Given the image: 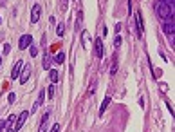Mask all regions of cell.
<instances>
[{
    "label": "cell",
    "instance_id": "cell-1",
    "mask_svg": "<svg viewBox=\"0 0 175 132\" xmlns=\"http://www.w3.org/2000/svg\"><path fill=\"white\" fill-rule=\"evenodd\" d=\"M155 13H157L161 18H164V20H166V18H170V16H173V9L168 8L166 4H159V6L155 8Z\"/></svg>",
    "mask_w": 175,
    "mask_h": 132
},
{
    "label": "cell",
    "instance_id": "cell-2",
    "mask_svg": "<svg viewBox=\"0 0 175 132\" xmlns=\"http://www.w3.org/2000/svg\"><path fill=\"white\" fill-rule=\"evenodd\" d=\"M31 42H33V36H31V35H24V36L20 38V42H18V47H20L22 51H25L27 47H31Z\"/></svg>",
    "mask_w": 175,
    "mask_h": 132
},
{
    "label": "cell",
    "instance_id": "cell-3",
    "mask_svg": "<svg viewBox=\"0 0 175 132\" xmlns=\"http://www.w3.org/2000/svg\"><path fill=\"white\" fill-rule=\"evenodd\" d=\"M164 31H166V35H170V36H173V33H175L173 16H170V18H166V22H164Z\"/></svg>",
    "mask_w": 175,
    "mask_h": 132
},
{
    "label": "cell",
    "instance_id": "cell-4",
    "mask_svg": "<svg viewBox=\"0 0 175 132\" xmlns=\"http://www.w3.org/2000/svg\"><path fill=\"white\" fill-rule=\"evenodd\" d=\"M25 119H27V110H24L22 114L18 116V119H16V125H15V130H20L24 125H25Z\"/></svg>",
    "mask_w": 175,
    "mask_h": 132
},
{
    "label": "cell",
    "instance_id": "cell-5",
    "mask_svg": "<svg viewBox=\"0 0 175 132\" xmlns=\"http://www.w3.org/2000/svg\"><path fill=\"white\" fill-rule=\"evenodd\" d=\"M22 67H24V62H22V60H18V62L15 63V67H13V71H11V78H13V80L18 78V74H20V71H22Z\"/></svg>",
    "mask_w": 175,
    "mask_h": 132
},
{
    "label": "cell",
    "instance_id": "cell-6",
    "mask_svg": "<svg viewBox=\"0 0 175 132\" xmlns=\"http://www.w3.org/2000/svg\"><path fill=\"white\" fill-rule=\"evenodd\" d=\"M40 11H42V8H40L38 4H34V6H33V11H31V22H33V24L38 22V18H40Z\"/></svg>",
    "mask_w": 175,
    "mask_h": 132
},
{
    "label": "cell",
    "instance_id": "cell-7",
    "mask_svg": "<svg viewBox=\"0 0 175 132\" xmlns=\"http://www.w3.org/2000/svg\"><path fill=\"white\" fill-rule=\"evenodd\" d=\"M94 51H96V56H98V58H103V42H101V38H96Z\"/></svg>",
    "mask_w": 175,
    "mask_h": 132
},
{
    "label": "cell",
    "instance_id": "cell-8",
    "mask_svg": "<svg viewBox=\"0 0 175 132\" xmlns=\"http://www.w3.org/2000/svg\"><path fill=\"white\" fill-rule=\"evenodd\" d=\"M135 24H137V35L139 36H143V16H141V13H135Z\"/></svg>",
    "mask_w": 175,
    "mask_h": 132
},
{
    "label": "cell",
    "instance_id": "cell-9",
    "mask_svg": "<svg viewBox=\"0 0 175 132\" xmlns=\"http://www.w3.org/2000/svg\"><path fill=\"white\" fill-rule=\"evenodd\" d=\"M24 71H22V76H20V83H25V81L29 80V76H31V69H29V65H25V67H22Z\"/></svg>",
    "mask_w": 175,
    "mask_h": 132
},
{
    "label": "cell",
    "instance_id": "cell-10",
    "mask_svg": "<svg viewBox=\"0 0 175 132\" xmlns=\"http://www.w3.org/2000/svg\"><path fill=\"white\" fill-rule=\"evenodd\" d=\"M44 100H45V92H44V89H42V92H40V96H38L36 103L33 105V110H31V112H34V110H38V109H40V105L44 103Z\"/></svg>",
    "mask_w": 175,
    "mask_h": 132
},
{
    "label": "cell",
    "instance_id": "cell-11",
    "mask_svg": "<svg viewBox=\"0 0 175 132\" xmlns=\"http://www.w3.org/2000/svg\"><path fill=\"white\" fill-rule=\"evenodd\" d=\"M110 100H112L110 96H105V100H103V103H101V105H99V114H103V112L107 110V107H109V105H110Z\"/></svg>",
    "mask_w": 175,
    "mask_h": 132
},
{
    "label": "cell",
    "instance_id": "cell-12",
    "mask_svg": "<svg viewBox=\"0 0 175 132\" xmlns=\"http://www.w3.org/2000/svg\"><path fill=\"white\" fill-rule=\"evenodd\" d=\"M47 119H49V112H45L44 118H42V121H40V132H45V129H47Z\"/></svg>",
    "mask_w": 175,
    "mask_h": 132
},
{
    "label": "cell",
    "instance_id": "cell-13",
    "mask_svg": "<svg viewBox=\"0 0 175 132\" xmlns=\"http://www.w3.org/2000/svg\"><path fill=\"white\" fill-rule=\"evenodd\" d=\"M44 69H51V54L49 52H45L44 56Z\"/></svg>",
    "mask_w": 175,
    "mask_h": 132
},
{
    "label": "cell",
    "instance_id": "cell-14",
    "mask_svg": "<svg viewBox=\"0 0 175 132\" xmlns=\"http://www.w3.org/2000/svg\"><path fill=\"white\" fill-rule=\"evenodd\" d=\"M49 78H51L52 83H56V81H58V73H56V71H51V73H49Z\"/></svg>",
    "mask_w": 175,
    "mask_h": 132
},
{
    "label": "cell",
    "instance_id": "cell-15",
    "mask_svg": "<svg viewBox=\"0 0 175 132\" xmlns=\"http://www.w3.org/2000/svg\"><path fill=\"white\" fill-rule=\"evenodd\" d=\"M54 91H56V83H51V87L47 89V94H49V98H52V96H54Z\"/></svg>",
    "mask_w": 175,
    "mask_h": 132
},
{
    "label": "cell",
    "instance_id": "cell-16",
    "mask_svg": "<svg viewBox=\"0 0 175 132\" xmlns=\"http://www.w3.org/2000/svg\"><path fill=\"white\" fill-rule=\"evenodd\" d=\"M56 62H58V63H63V62H65V54H63V52H58V54H56Z\"/></svg>",
    "mask_w": 175,
    "mask_h": 132
},
{
    "label": "cell",
    "instance_id": "cell-17",
    "mask_svg": "<svg viewBox=\"0 0 175 132\" xmlns=\"http://www.w3.org/2000/svg\"><path fill=\"white\" fill-rule=\"evenodd\" d=\"M116 71H117V60H114V62H112V67H110V74L114 76V74H116Z\"/></svg>",
    "mask_w": 175,
    "mask_h": 132
},
{
    "label": "cell",
    "instance_id": "cell-18",
    "mask_svg": "<svg viewBox=\"0 0 175 132\" xmlns=\"http://www.w3.org/2000/svg\"><path fill=\"white\" fill-rule=\"evenodd\" d=\"M58 36H63V31H65V27H63V24H58Z\"/></svg>",
    "mask_w": 175,
    "mask_h": 132
},
{
    "label": "cell",
    "instance_id": "cell-19",
    "mask_svg": "<svg viewBox=\"0 0 175 132\" xmlns=\"http://www.w3.org/2000/svg\"><path fill=\"white\" fill-rule=\"evenodd\" d=\"M29 54H31V56H33V58H34V56H36V54H38V49H36V47H33V45H31V49H29Z\"/></svg>",
    "mask_w": 175,
    "mask_h": 132
},
{
    "label": "cell",
    "instance_id": "cell-20",
    "mask_svg": "<svg viewBox=\"0 0 175 132\" xmlns=\"http://www.w3.org/2000/svg\"><path fill=\"white\" fill-rule=\"evenodd\" d=\"M94 89H96V81H92V83H90V87H88V92H87V94L90 96L92 92H94Z\"/></svg>",
    "mask_w": 175,
    "mask_h": 132
},
{
    "label": "cell",
    "instance_id": "cell-21",
    "mask_svg": "<svg viewBox=\"0 0 175 132\" xmlns=\"http://www.w3.org/2000/svg\"><path fill=\"white\" fill-rule=\"evenodd\" d=\"M60 4H61V11H67V0H60Z\"/></svg>",
    "mask_w": 175,
    "mask_h": 132
},
{
    "label": "cell",
    "instance_id": "cell-22",
    "mask_svg": "<svg viewBox=\"0 0 175 132\" xmlns=\"http://www.w3.org/2000/svg\"><path fill=\"white\" fill-rule=\"evenodd\" d=\"M51 132H60V125L54 123V125H52V129H51Z\"/></svg>",
    "mask_w": 175,
    "mask_h": 132
},
{
    "label": "cell",
    "instance_id": "cell-23",
    "mask_svg": "<svg viewBox=\"0 0 175 132\" xmlns=\"http://www.w3.org/2000/svg\"><path fill=\"white\" fill-rule=\"evenodd\" d=\"M15 92H11V94H9V103H13V102H15V100H16V98H15Z\"/></svg>",
    "mask_w": 175,
    "mask_h": 132
},
{
    "label": "cell",
    "instance_id": "cell-24",
    "mask_svg": "<svg viewBox=\"0 0 175 132\" xmlns=\"http://www.w3.org/2000/svg\"><path fill=\"white\" fill-rule=\"evenodd\" d=\"M8 125H6V121H0V132H4V129H6Z\"/></svg>",
    "mask_w": 175,
    "mask_h": 132
},
{
    "label": "cell",
    "instance_id": "cell-25",
    "mask_svg": "<svg viewBox=\"0 0 175 132\" xmlns=\"http://www.w3.org/2000/svg\"><path fill=\"white\" fill-rule=\"evenodd\" d=\"M121 45V36H116V49Z\"/></svg>",
    "mask_w": 175,
    "mask_h": 132
},
{
    "label": "cell",
    "instance_id": "cell-26",
    "mask_svg": "<svg viewBox=\"0 0 175 132\" xmlns=\"http://www.w3.org/2000/svg\"><path fill=\"white\" fill-rule=\"evenodd\" d=\"M9 51H11V45L6 44V45H4V52H9Z\"/></svg>",
    "mask_w": 175,
    "mask_h": 132
},
{
    "label": "cell",
    "instance_id": "cell-27",
    "mask_svg": "<svg viewBox=\"0 0 175 132\" xmlns=\"http://www.w3.org/2000/svg\"><path fill=\"white\" fill-rule=\"evenodd\" d=\"M161 91H168V85H166V83H161Z\"/></svg>",
    "mask_w": 175,
    "mask_h": 132
},
{
    "label": "cell",
    "instance_id": "cell-28",
    "mask_svg": "<svg viewBox=\"0 0 175 132\" xmlns=\"http://www.w3.org/2000/svg\"><path fill=\"white\" fill-rule=\"evenodd\" d=\"M0 63H2V60H0Z\"/></svg>",
    "mask_w": 175,
    "mask_h": 132
}]
</instances>
